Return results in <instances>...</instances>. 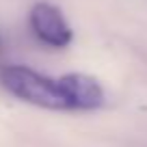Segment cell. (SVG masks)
<instances>
[{"instance_id": "obj_1", "label": "cell", "mask_w": 147, "mask_h": 147, "mask_svg": "<svg viewBox=\"0 0 147 147\" xmlns=\"http://www.w3.org/2000/svg\"><path fill=\"white\" fill-rule=\"evenodd\" d=\"M0 82L11 95L28 102L32 106L48 110H69L67 97L61 89L59 80L48 78L24 65H7L0 71Z\"/></svg>"}, {"instance_id": "obj_2", "label": "cell", "mask_w": 147, "mask_h": 147, "mask_svg": "<svg viewBox=\"0 0 147 147\" xmlns=\"http://www.w3.org/2000/svg\"><path fill=\"white\" fill-rule=\"evenodd\" d=\"M28 22H30V28L35 32V37L41 43H46V46L65 48L74 39V32L69 28L65 15L61 13L59 7L50 5V2H37L30 9Z\"/></svg>"}, {"instance_id": "obj_3", "label": "cell", "mask_w": 147, "mask_h": 147, "mask_svg": "<svg viewBox=\"0 0 147 147\" xmlns=\"http://www.w3.org/2000/svg\"><path fill=\"white\" fill-rule=\"evenodd\" d=\"M59 84L67 97L69 110H95L104 104V89L93 76L87 74H65Z\"/></svg>"}]
</instances>
